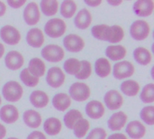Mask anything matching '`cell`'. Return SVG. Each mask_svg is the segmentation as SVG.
I'll return each instance as SVG.
<instances>
[{
  "mask_svg": "<svg viewBox=\"0 0 154 139\" xmlns=\"http://www.w3.org/2000/svg\"><path fill=\"white\" fill-rule=\"evenodd\" d=\"M3 98L9 102L19 101L23 94V89L21 84L14 81H9L2 88Z\"/></svg>",
  "mask_w": 154,
  "mask_h": 139,
  "instance_id": "obj_1",
  "label": "cell"
},
{
  "mask_svg": "<svg viewBox=\"0 0 154 139\" xmlns=\"http://www.w3.org/2000/svg\"><path fill=\"white\" fill-rule=\"evenodd\" d=\"M67 24L60 18H51L44 25V33L51 38H59L66 33Z\"/></svg>",
  "mask_w": 154,
  "mask_h": 139,
  "instance_id": "obj_2",
  "label": "cell"
},
{
  "mask_svg": "<svg viewBox=\"0 0 154 139\" xmlns=\"http://www.w3.org/2000/svg\"><path fill=\"white\" fill-rule=\"evenodd\" d=\"M69 96L70 99L78 102H83L89 99L91 96V91L89 87L84 82H75L73 83L69 90Z\"/></svg>",
  "mask_w": 154,
  "mask_h": 139,
  "instance_id": "obj_3",
  "label": "cell"
},
{
  "mask_svg": "<svg viewBox=\"0 0 154 139\" xmlns=\"http://www.w3.org/2000/svg\"><path fill=\"white\" fill-rule=\"evenodd\" d=\"M151 26L145 20H136L130 26V34L136 41H143L148 38Z\"/></svg>",
  "mask_w": 154,
  "mask_h": 139,
  "instance_id": "obj_4",
  "label": "cell"
},
{
  "mask_svg": "<svg viewBox=\"0 0 154 139\" xmlns=\"http://www.w3.org/2000/svg\"><path fill=\"white\" fill-rule=\"evenodd\" d=\"M42 57L49 62H60L65 56L64 50L57 44H48L41 52Z\"/></svg>",
  "mask_w": 154,
  "mask_h": 139,
  "instance_id": "obj_5",
  "label": "cell"
},
{
  "mask_svg": "<svg viewBox=\"0 0 154 139\" xmlns=\"http://www.w3.org/2000/svg\"><path fill=\"white\" fill-rule=\"evenodd\" d=\"M134 66L129 61H121L113 67V75L117 80H125L134 74Z\"/></svg>",
  "mask_w": 154,
  "mask_h": 139,
  "instance_id": "obj_6",
  "label": "cell"
},
{
  "mask_svg": "<svg viewBox=\"0 0 154 139\" xmlns=\"http://www.w3.org/2000/svg\"><path fill=\"white\" fill-rule=\"evenodd\" d=\"M0 37L5 43L16 45L21 40V33L15 27L6 24L0 29Z\"/></svg>",
  "mask_w": 154,
  "mask_h": 139,
  "instance_id": "obj_7",
  "label": "cell"
},
{
  "mask_svg": "<svg viewBox=\"0 0 154 139\" xmlns=\"http://www.w3.org/2000/svg\"><path fill=\"white\" fill-rule=\"evenodd\" d=\"M41 11L35 2H30L23 10V20L28 25H35L40 22Z\"/></svg>",
  "mask_w": 154,
  "mask_h": 139,
  "instance_id": "obj_8",
  "label": "cell"
},
{
  "mask_svg": "<svg viewBox=\"0 0 154 139\" xmlns=\"http://www.w3.org/2000/svg\"><path fill=\"white\" fill-rule=\"evenodd\" d=\"M65 73L60 67H51L46 74L47 84L54 89L61 87L65 81Z\"/></svg>",
  "mask_w": 154,
  "mask_h": 139,
  "instance_id": "obj_9",
  "label": "cell"
},
{
  "mask_svg": "<svg viewBox=\"0 0 154 139\" xmlns=\"http://www.w3.org/2000/svg\"><path fill=\"white\" fill-rule=\"evenodd\" d=\"M63 45L67 51L70 52H79L85 47L84 40L78 34L69 33L63 39Z\"/></svg>",
  "mask_w": 154,
  "mask_h": 139,
  "instance_id": "obj_10",
  "label": "cell"
},
{
  "mask_svg": "<svg viewBox=\"0 0 154 139\" xmlns=\"http://www.w3.org/2000/svg\"><path fill=\"white\" fill-rule=\"evenodd\" d=\"M104 102L106 107L110 110L119 109L124 104V98L118 90H111L104 96Z\"/></svg>",
  "mask_w": 154,
  "mask_h": 139,
  "instance_id": "obj_11",
  "label": "cell"
},
{
  "mask_svg": "<svg viewBox=\"0 0 154 139\" xmlns=\"http://www.w3.org/2000/svg\"><path fill=\"white\" fill-rule=\"evenodd\" d=\"M154 10V2L152 0H137L134 3L133 11L140 17L150 16Z\"/></svg>",
  "mask_w": 154,
  "mask_h": 139,
  "instance_id": "obj_12",
  "label": "cell"
},
{
  "mask_svg": "<svg viewBox=\"0 0 154 139\" xmlns=\"http://www.w3.org/2000/svg\"><path fill=\"white\" fill-rule=\"evenodd\" d=\"M24 63L23 56L17 51H10L5 57V64L11 71H17Z\"/></svg>",
  "mask_w": 154,
  "mask_h": 139,
  "instance_id": "obj_13",
  "label": "cell"
},
{
  "mask_svg": "<svg viewBox=\"0 0 154 139\" xmlns=\"http://www.w3.org/2000/svg\"><path fill=\"white\" fill-rule=\"evenodd\" d=\"M19 118V111L14 105H5L0 109V119L6 124H13Z\"/></svg>",
  "mask_w": 154,
  "mask_h": 139,
  "instance_id": "obj_14",
  "label": "cell"
},
{
  "mask_svg": "<svg viewBox=\"0 0 154 139\" xmlns=\"http://www.w3.org/2000/svg\"><path fill=\"white\" fill-rule=\"evenodd\" d=\"M85 110H86V114L92 119H99L106 113V109L104 104L98 100L89 101L86 105Z\"/></svg>",
  "mask_w": 154,
  "mask_h": 139,
  "instance_id": "obj_15",
  "label": "cell"
},
{
  "mask_svg": "<svg viewBox=\"0 0 154 139\" xmlns=\"http://www.w3.org/2000/svg\"><path fill=\"white\" fill-rule=\"evenodd\" d=\"M128 117L127 115L123 111H118L114 113L108 119L107 126L108 128L112 131H119L122 130L125 124L127 123Z\"/></svg>",
  "mask_w": 154,
  "mask_h": 139,
  "instance_id": "obj_16",
  "label": "cell"
},
{
  "mask_svg": "<svg viewBox=\"0 0 154 139\" xmlns=\"http://www.w3.org/2000/svg\"><path fill=\"white\" fill-rule=\"evenodd\" d=\"M125 132L132 139H142L146 134V128L139 120H134L127 124Z\"/></svg>",
  "mask_w": 154,
  "mask_h": 139,
  "instance_id": "obj_17",
  "label": "cell"
},
{
  "mask_svg": "<svg viewBox=\"0 0 154 139\" xmlns=\"http://www.w3.org/2000/svg\"><path fill=\"white\" fill-rule=\"evenodd\" d=\"M26 43L32 48H40L44 43V34L37 27L30 29L26 33Z\"/></svg>",
  "mask_w": 154,
  "mask_h": 139,
  "instance_id": "obj_18",
  "label": "cell"
},
{
  "mask_svg": "<svg viewBox=\"0 0 154 139\" xmlns=\"http://www.w3.org/2000/svg\"><path fill=\"white\" fill-rule=\"evenodd\" d=\"M92 23V15L91 13L87 9L83 8L78 12L74 18V24L78 29L85 30L89 27Z\"/></svg>",
  "mask_w": 154,
  "mask_h": 139,
  "instance_id": "obj_19",
  "label": "cell"
},
{
  "mask_svg": "<svg viewBox=\"0 0 154 139\" xmlns=\"http://www.w3.org/2000/svg\"><path fill=\"white\" fill-rule=\"evenodd\" d=\"M23 120L24 124L30 128H38L42 121L41 114L34 109H28L24 111L23 115Z\"/></svg>",
  "mask_w": 154,
  "mask_h": 139,
  "instance_id": "obj_20",
  "label": "cell"
},
{
  "mask_svg": "<svg viewBox=\"0 0 154 139\" xmlns=\"http://www.w3.org/2000/svg\"><path fill=\"white\" fill-rule=\"evenodd\" d=\"M127 54V50L121 44H112L106 47V56L112 61L117 62L123 60Z\"/></svg>",
  "mask_w": 154,
  "mask_h": 139,
  "instance_id": "obj_21",
  "label": "cell"
},
{
  "mask_svg": "<svg viewBox=\"0 0 154 139\" xmlns=\"http://www.w3.org/2000/svg\"><path fill=\"white\" fill-rule=\"evenodd\" d=\"M30 102L36 109L45 108L50 101L49 96L42 90H34L30 94Z\"/></svg>",
  "mask_w": 154,
  "mask_h": 139,
  "instance_id": "obj_22",
  "label": "cell"
},
{
  "mask_svg": "<svg viewBox=\"0 0 154 139\" xmlns=\"http://www.w3.org/2000/svg\"><path fill=\"white\" fill-rule=\"evenodd\" d=\"M95 71L96 74L100 78H106L109 76L112 72V66L108 59L99 58L95 62Z\"/></svg>",
  "mask_w": 154,
  "mask_h": 139,
  "instance_id": "obj_23",
  "label": "cell"
},
{
  "mask_svg": "<svg viewBox=\"0 0 154 139\" xmlns=\"http://www.w3.org/2000/svg\"><path fill=\"white\" fill-rule=\"evenodd\" d=\"M71 105V99L66 93H58L52 99V106L59 111L67 110Z\"/></svg>",
  "mask_w": 154,
  "mask_h": 139,
  "instance_id": "obj_24",
  "label": "cell"
},
{
  "mask_svg": "<svg viewBox=\"0 0 154 139\" xmlns=\"http://www.w3.org/2000/svg\"><path fill=\"white\" fill-rule=\"evenodd\" d=\"M61 122L57 118H49L43 124V129L48 136H57L61 131Z\"/></svg>",
  "mask_w": 154,
  "mask_h": 139,
  "instance_id": "obj_25",
  "label": "cell"
},
{
  "mask_svg": "<svg viewBox=\"0 0 154 139\" xmlns=\"http://www.w3.org/2000/svg\"><path fill=\"white\" fill-rule=\"evenodd\" d=\"M29 71L35 77L40 78L45 74L46 71V65L43 61L40 58H32L29 62L28 68Z\"/></svg>",
  "mask_w": 154,
  "mask_h": 139,
  "instance_id": "obj_26",
  "label": "cell"
},
{
  "mask_svg": "<svg viewBox=\"0 0 154 139\" xmlns=\"http://www.w3.org/2000/svg\"><path fill=\"white\" fill-rule=\"evenodd\" d=\"M125 37V31L120 25H112L109 26L106 34V41L110 43H120Z\"/></svg>",
  "mask_w": 154,
  "mask_h": 139,
  "instance_id": "obj_27",
  "label": "cell"
},
{
  "mask_svg": "<svg viewBox=\"0 0 154 139\" xmlns=\"http://www.w3.org/2000/svg\"><path fill=\"white\" fill-rule=\"evenodd\" d=\"M134 58L141 65H148L152 62V56L151 52L144 47H138L134 51Z\"/></svg>",
  "mask_w": 154,
  "mask_h": 139,
  "instance_id": "obj_28",
  "label": "cell"
},
{
  "mask_svg": "<svg viewBox=\"0 0 154 139\" xmlns=\"http://www.w3.org/2000/svg\"><path fill=\"white\" fill-rule=\"evenodd\" d=\"M121 91L128 97H134L140 92V84L134 80H126L120 85Z\"/></svg>",
  "mask_w": 154,
  "mask_h": 139,
  "instance_id": "obj_29",
  "label": "cell"
},
{
  "mask_svg": "<svg viewBox=\"0 0 154 139\" xmlns=\"http://www.w3.org/2000/svg\"><path fill=\"white\" fill-rule=\"evenodd\" d=\"M39 8H41L44 15L53 16L59 10V2L57 0H42Z\"/></svg>",
  "mask_w": 154,
  "mask_h": 139,
  "instance_id": "obj_30",
  "label": "cell"
},
{
  "mask_svg": "<svg viewBox=\"0 0 154 139\" xmlns=\"http://www.w3.org/2000/svg\"><path fill=\"white\" fill-rule=\"evenodd\" d=\"M89 128H90V124H89L88 120L82 118L76 122V124L74 125L72 129H73V133L76 137L82 138V137H86Z\"/></svg>",
  "mask_w": 154,
  "mask_h": 139,
  "instance_id": "obj_31",
  "label": "cell"
},
{
  "mask_svg": "<svg viewBox=\"0 0 154 139\" xmlns=\"http://www.w3.org/2000/svg\"><path fill=\"white\" fill-rule=\"evenodd\" d=\"M77 4L72 0H64L60 4V14L64 18H71L77 12Z\"/></svg>",
  "mask_w": 154,
  "mask_h": 139,
  "instance_id": "obj_32",
  "label": "cell"
},
{
  "mask_svg": "<svg viewBox=\"0 0 154 139\" xmlns=\"http://www.w3.org/2000/svg\"><path fill=\"white\" fill-rule=\"evenodd\" d=\"M82 118H83V115L79 110H78V109H70L65 114V116L63 118V121H64L65 126L69 129H72L74 125L76 124V122L79 119Z\"/></svg>",
  "mask_w": 154,
  "mask_h": 139,
  "instance_id": "obj_33",
  "label": "cell"
},
{
  "mask_svg": "<svg viewBox=\"0 0 154 139\" xmlns=\"http://www.w3.org/2000/svg\"><path fill=\"white\" fill-rule=\"evenodd\" d=\"M20 80L22 81V82L27 86V87H30V88H33V87H36L40 81L39 78L33 76L27 68L23 69L21 72H20Z\"/></svg>",
  "mask_w": 154,
  "mask_h": 139,
  "instance_id": "obj_34",
  "label": "cell"
},
{
  "mask_svg": "<svg viewBox=\"0 0 154 139\" xmlns=\"http://www.w3.org/2000/svg\"><path fill=\"white\" fill-rule=\"evenodd\" d=\"M64 71L69 75H76L80 70V61L75 58H69L63 64Z\"/></svg>",
  "mask_w": 154,
  "mask_h": 139,
  "instance_id": "obj_35",
  "label": "cell"
},
{
  "mask_svg": "<svg viewBox=\"0 0 154 139\" xmlns=\"http://www.w3.org/2000/svg\"><path fill=\"white\" fill-rule=\"evenodd\" d=\"M141 100L145 104H152L154 102V84L149 83L145 85L140 94Z\"/></svg>",
  "mask_w": 154,
  "mask_h": 139,
  "instance_id": "obj_36",
  "label": "cell"
},
{
  "mask_svg": "<svg viewBox=\"0 0 154 139\" xmlns=\"http://www.w3.org/2000/svg\"><path fill=\"white\" fill-rule=\"evenodd\" d=\"M91 73H92L91 63L87 60L80 61V70L75 75V77L78 80H87L91 76Z\"/></svg>",
  "mask_w": 154,
  "mask_h": 139,
  "instance_id": "obj_37",
  "label": "cell"
},
{
  "mask_svg": "<svg viewBox=\"0 0 154 139\" xmlns=\"http://www.w3.org/2000/svg\"><path fill=\"white\" fill-rule=\"evenodd\" d=\"M109 25L107 24H97L91 29V33L94 38L100 41H106V34Z\"/></svg>",
  "mask_w": 154,
  "mask_h": 139,
  "instance_id": "obj_38",
  "label": "cell"
},
{
  "mask_svg": "<svg viewBox=\"0 0 154 139\" xmlns=\"http://www.w3.org/2000/svg\"><path fill=\"white\" fill-rule=\"evenodd\" d=\"M140 117L142 120L149 126H152L154 124V107L153 106H147L144 107L141 112Z\"/></svg>",
  "mask_w": 154,
  "mask_h": 139,
  "instance_id": "obj_39",
  "label": "cell"
},
{
  "mask_svg": "<svg viewBox=\"0 0 154 139\" xmlns=\"http://www.w3.org/2000/svg\"><path fill=\"white\" fill-rule=\"evenodd\" d=\"M106 137H107V133L104 128H96L88 133L86 139H106Z\"/></svg>",
  "mask_w": 154,
  "mask_h": 139,
  "instance_id": "obj_40",
  "label": "cell"
},
{
  "mask_svg": "<svg viewBox=\"0 0 154 139\" xmlns=\"http://www.w3.org/2000/svg\"><path fill=\"white\" fill-rule=\"evenodd\" d=\"M26 3V0H8L7 1V4L12 7V8H14V9H17V8H20L22 7L23 5H24Z\"/></svg>",
  "mask_w": 154,
  "mask_h": 139,
  "instance_id": "obj_41",
  "label": "cell"
},
{
  "mask_svg": "<svg viewBox=\"0 0 154 139\" xmlns=\"http://www.w3.org/2000/svg\"><path fill=\"white\" fill-rule=\"evenodd\" d=\"M26 139H47L46 136L41 131H32Z\"/></svg>",
  "mask_w": 154,
  "mask_h": 139,
  "instance_id": "obj_42",
  "label": "cell"
},
{
  "mask_svg": "<svg viewBox=\"0 0 154 139\" xmlns=\"http://www.w3.org/2000/svg\"><path fill=\"white\" fill-rule=\"evenodd\" d=\"M106 139H128L127 137L123 134V133H115L110 135L108 137H106Z\"/></svg>",
  "mask_w": 154,
  "mask_h": 139,
  "instance_id": "obj_43",
  "label": "cell"
},
{
  "mask_svg": "<svg viewBox=\"0 0 154 139\" xmlns=\"http://www.w3.org/2000/svg\"><path fill=\"white\" fill-rule=\"evenodd\" d=\"M85 4L91 6V7H97V6H98V5H100L102 4V1H97V0H95V1H88V0H86Z\"/></svg>",
  "mask_w": 154,
  "mask_h": 139,
  "instance_id": "obj_44",
  "label": "cell"
},
{
  "mask_svg": "<svg viewBox=\"0 0 154 139\" xmlns=\"http://www.w3.org/2000/svg\"><path fill=\"white\" fill-rule=\"evenodd\" d=\"M6 136V128L5 127L0 123V139H4Z\"/></svg>",
  "mask_w": 154,
  "mask_h": 139,
  "instance_id": "obj_45",
  "label": "cell"
},
{
  "mask_svg": "<svg viewBox=\"0 0 154 139\" xmlns=\"http://www.w3.org/2000/svg\"><path fill=\"white\" fill-rule=\"evenodd\" d=\"M6 12V5L3 1H0V17L3 16Z\"/></svg>",
  "mask_w": 154,
  "mask_h": 139,
  "instance_id": "obj_46",
  "label": "cell"
},
{
  "mask_svg": "<svg viewBox=\"0 0 154 139\" xmlns=\"http://www.w3.org/2000/svg\"><path fill=\"white\" fill-rule=\"evenodd\" d=\"M107 3L109 4V5H113V6H116V5H121L122 3H123V1L122 0H116V1H113V0H108L107 1Z\"/></svg>",
  "mask_w": 154,
  "mask_h": 139,
  "instance_id": "obj_47",
  "label": "cell"
},
{
  "mask_svg": "<svg viewBox=\"0 0 154 139\" xmlns=\"http://www.w3.org/2000/svg\"><path fill=\"white\" fill-rule=\"evenodd\" d=\"M5 53V46L3 45V43H0V59L4 56Z\"/></svg>",
  "mask_w": 154,
  "mask_h": 139,
  "instance_id": "obj_48",
  "label": "cell"
},
{
  "mask_svg": "<svg viewBox=\"0 0 154 139\" xmlns=\"http://www.w3.org/2000/svg\"><path fill=\"white\" fill-rule=\"evenodd\" d=\"M1 104H2V99H1V96H0V106H1Z\"/></svg>",
  "mask_w": 154,
  "mask_h": 139,
  "instance_id": "obj_49",
  "label": "cell"
},
{
  "mask_svg": "<svg viewBox=\"0 0 154 139\" xmlns=\"http://www.w3.org/2000/svg\"><path fill=\"white\" fill-rule=\"evenodd\" d=\"M7 139H18V138H16V137H9V138H7Z\"/></svg>",
  "mask_w": 154,
  "mask_h": 139,
  "instance_id": "obj_50",
  "label": "cell"
}]
</instances>
